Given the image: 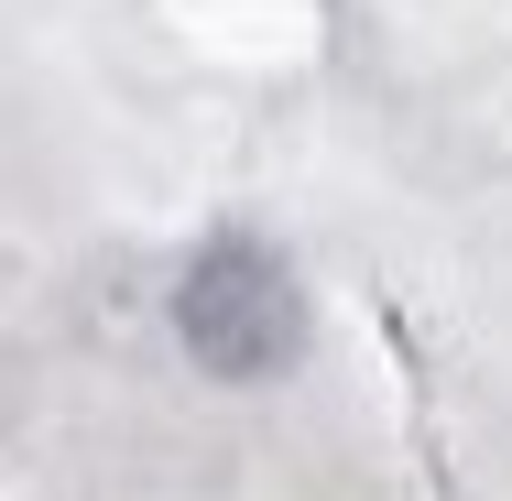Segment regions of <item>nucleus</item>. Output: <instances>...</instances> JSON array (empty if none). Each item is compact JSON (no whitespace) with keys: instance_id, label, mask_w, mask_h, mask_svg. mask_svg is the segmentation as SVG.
Returning <instances> with one entry per match:
<instances>
[{"instance_id":"1","label":"nucleus","mask_w":512,"mask_h":501,"mask_svg":"<svg viewBox=\"0 0 512 501\" xmlns=\"http://www.w3.org/2000/svg\"><path fill=\"white\" fill-rule=\"evenodd\" d=\"M175 338L207 382H273L306 349V284L262 240H207L175 284Z\"/></svg>"}]
</instances>
